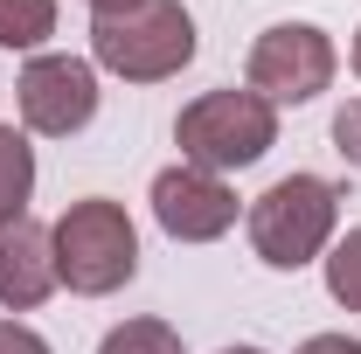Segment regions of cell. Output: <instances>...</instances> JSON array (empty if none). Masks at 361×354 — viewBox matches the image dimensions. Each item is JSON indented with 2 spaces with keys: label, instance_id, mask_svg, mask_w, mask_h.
Here are the masks:
<instances>
[{
  "label": "cell",
  "instance_id": "9c48e42d",
  "mask_svg": "<svg viewBox=\"0 0 361 354\" xmlns=\"http://www.w3.org/2000/svg\"><path fill=\"white\" fill-rule=\"evenodd\" d=\"M28 195H35V146L28 133L0 126V229L28 216Z\"/></svg>",
  "mask_w": 361,
  "mask_h": 354
},
{
  "label": "cell",
  "instance_id": "8fae6325",
  "mask_svg": "<svg viewBox=\"0 0 361 354\" xmlns=\"http://www.w3.org/2000/svg\"><path fill=\"white\" fill-rule=\"evenodd\" d=\"M97 354H188V348H180V334L167 319H126L97 341Z\"/></svg>",
  "mask_w": 361,
  "mask_h": 354
},
{
  "label": "cell",
  "instance_id": "ac0fdd59",
  "mask_svg": "<svg viewBox=\"0 0 361 354\" xmlns=\"http://www.w3.org/2000/svg\"><path fill=\"white\" fill-rule=\"evenodd\" d=\"M355 77H361V28H355Z\"/></svg>",
  "mask_w": 361,
  "mask_h": 354
},
{
  "label": "cell",
  "instance_id": "277c9868",
  "mask_svg": "<svg viewBox=\"0 0 361 354\" xmlns=\"http://www.w3.org/2000/svg\"><path fill=\"white\" fill-rule=\"evenodd\" d=\"M174 146L188 167L202 174H236V167H257L271 146H278V111H271L257 90L229 84V90H202L195 104H180L174 118Z\"/></svg>",
  "mask_w": 361,
  "mask_h": 354
},
{
  "label": "cell",
  "instance_id": "7c38bea8",
  "mask_svg": "<svg viewBox=\"0 0 361 354\" xmlns=\"http://www.w3.org/2000/svg\"><path fill=\"white\" fill-rule=\"evenodd\" d=\"M326 292H334V306L361 312V222L326 250Z\"/></svg>",
  "mask_w": 361,
  "mask_h": 354
},
{
  "label": "cell",
  "instance_id": "5bb4252c",
  "mask_svg": "<svg viewBox=\"0 0 361 354\" xmlns=\"http://www.w3.org/2000/svg\"><path fill=\"white\" fill-rule=\"evenodd\" d=\"M0 354H49V341L21 319H0Z\"/></svg>",
  "mask_w": 361,
  "mask_h": 354
},
{
  "label": "cell",
  "instance_id": "e0dca14e",
  "mask_svg": "<svg viewBox=\"0 0 361 354\" xmlns=\"http://www.w3.org/2000/svg\"><path fill=\"white\" fill-rule=\"evenodd\" d=\"M216 354H264V348H216Z\"/></svg>",
  "mask_w": 361,
  "mask_h": 354
},
{
  "label": "cell",
  "instance_id": "6da1fadb",
  "mask_svg": "<svg viewBox=\"0 0 361 354\" xmlns=\"http://www.w3.org/2000/svg\"><path fill=\"white\" fill-rule=\"evenodd\" d=\"M56 243V285H70L77 299H111L118 285L139 278V229L126 216V202L111 195H84L49 222Z\"/></svg>",
  "mask_w": 361,
  "mask_h": 354
},
{
  "label": "cell",
  "instance_id": "52a82bcc",
  "mask_svg": "<svg viewBox=\"0 0 361 354\" xmlns=\"http://www.w3.org/2000/svg\"><path fill=\"white\" fill-rule=\"evenodd\" d=\"M153 222L174 236V243H216L236 229V188L223 174H202V167H160L153 174Z\"/></svg>",
  "mask_w": 361,
  "mask_h": 354
},
{
  "label": "cell",
  "instance_id": "8992f818",
  "mask_svg": "<svg viewBox=\"0 0 361 354\" xmlns=\"http://www.w3.org/2000/svg\"><path fill=\"white\" fill-rule=\"evenodd\" d=\"M14 104H21V126L42 139H70L97 118V63L84 56H35L14 84Z\"/></svg>",
  "mask_w": 361,
  "mask_h": 354
},
{
  "label": "cell",
  "instance_id": "5b68a950",
  "mask_svg": "<svg viewBox=\"0 0 361 354\" xmlns=\"http://www.w3.org/2000/svg\"><path fill=\"white\" fill-rule=\"evenodd\" d=\"M334 70H341V49H334V35L313 28V21H278V28H264V35L250 42V56H243V84L257 90L271 111H278V104H313L319 90L334 84Z\"/></svg>",
  "mask_w": 361,
  "mask_h": 354
},
{
  "label": "cell",
  "instance_id": "7a4b0ae2",
  "mask_svg": "<svg viewBox=\"0 0 361 354\" xmlns=\"http://www.w3.org/2000/svg\"><path fill=\"white\" fill-rule=\"evenodd\" d=\"M341 181L326 174H278L243 209V229H250V250L257 264L271 271H299L313 264L319 250H334V222H341Z\"/></svg>",
  "mask_w": 361,
  "mask_h": 354
},
{
  "label": "cell",
  "instance_id": "2e32d148",
  "mask_svg": "<svg viewBox=\"0 0 361 354\" xmlns=\"http://www.w3.org/2000/svg\"><path fill=\"white\" fill-rule=\"evenodd\" d=\"M126 7H146V0H90V14H126Z\"/></svg>",
  "mask_w": 361,
  "mask_h": 354
},
{
  "label": "cell",
  "instance_id": "4fadbf2b",
  "mask_svg": "<svg viewBox=\"0 0 361 354\" xmlns=\"http://www.w3.org/2000/svg\"><path fill=\"white\" fill-rule=\"evenodd\" d=\"M334 146H341L348 167H361V97H348V104L334 111Z\"/></svg>",
  "mask_w": 361,
  "mask_h": 354
},
{
  "label": "cell",
  "instance_id": "30bf717a",
  "mask_svg": "<svg viewBox=\"0 0 361 354\" xmlns=\"http://www.w3.org/2000/svg\"><path fill=\"white\" fill-rule=\"evenodd\" d=\"M56 35V0H0V49H42Z\"/></svg>",
  "mask_w": 361,
  "mask_h": 354
},
{
  "label": "cell",
  "instance_id": "ba28073f",
  "mask_svg": "<svg viewBox=\"0 0 361 354\" xmlns=\"http://www.w3.org/2000/svg\"><path fill=\"white\" fill-rule=\"evenodd\" d=\"M56 292V243L42 222H7L0 229V306L7 312H35Z\"/></svg>",
  "mask_w": 361,
  "mask_h": 354
},
{
  "label": "cell",
  "instance_id": "9a60e30c",
  "mask_svg": "<svg viewBox=\"0 0 361 354\" xmlns=\"http://www.w3.org/2000/svg\"><path fill=\"white\" fill-rule=\"evenodd\" d=\"M299 354H361V341H355V334H313Z\"/></svg>",
  "mask_w": 361,
  "mask_h": 354
},
{
  "label": "cell",
  "instance_id": "3957f363",
  "mask_svg": "<svg viewBox=\"0 0 361 354\" xmlns=\"http://www.w3.org/2000/svg\"><path fill=\"white\" fill-rule=\"evenodd\" d=\"M90 63L126 84H167L195 63V14L180 0H146L126 14H90Z\"/></svg>",
  "mask_w": 361,
  "mask_h": 354
}]
</instances>
